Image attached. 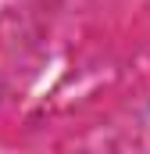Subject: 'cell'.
<instances>
[]
</instances>
